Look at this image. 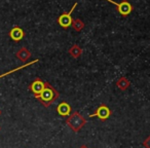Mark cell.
Instances as JSON below:
<instances>
[{"instance_id":"1","label":"cell","mask_w":150,"mask_h":148,"mask_svg":"<svg viewBox=\"0 0 150 148\" xmlns=\"http://www.w3.org/2000/svg\"><path fill=\"white\" fill-rule=\"evenodd\" d=\"M59 96H60V94H59L58 91L52 86H50L48 82L45 81V86H44L43 91H42L38 96L34 97V98L39 101L44 107L47 108V107H50L54 101H57Z\"/></svg>"},{"instance_id":"2","label":"cell","mask_w":150,"mask_h":148,"mask_svg":"<svg viewBox=\"0 0 150 148\" xmlns=\"http://www.w3.org/2000/svg\"><path fill=\"white\" fill-rule=\"evenodd\" d=\"M86 119L80 114L78 111H74L66 118V125L72 130L74 133H78L86 125Z\"/></svg>"},{"instance_id":"3","label":"cell","mask_w":150,"mask_h":148,"mask_svg":"<svg viewBox=\"0 0 150 148\" xmlns=\"http://www.w3.org/2000/svg\"><path fill=\"white\" fill-rule=\"evenodd\" d=\"M109 3H112L113 5L116 6V9L118 13L122 17H127L133 11V6L127 0H121L120 2H115L113 0H106Z\"/></svg>"},{"instance_id":"4","label":"cell","mask_w":150,"mask_h":148,"mask_svg":"<svg viewBox=\"0 0 150 148\" xmlns=\"http://www.w3.org/2000/svg\"><path fill=\"white\" fill-rule=\"evenodd\" d=\"M111 115H112L111 109L109 108L106 104L103 103V104L99 105V107L96 109V111H95L94 113H92V114L90 115V117H97V118H99L100 120L105 121V120H107Z\"/></svg>"},{"instance_id":"5","label":"cell","mask_w":150,"mask_h":148,"mask_svg":"<svg viewBox=\"0 0 150 148\" xmlns=\"http://www.w3.org/2000/svg\"><path fill=\"white\" fill-rule=\"evenodd\" d=\"M78 5L77 2H75L74 5H73L72 7H71V9L68 11V13H62V15L60 16V17L58 18V20H57V22H58V24L61 26L62 28H64V29H67V28H69L71 26V24H72V13L73 11H74V8Z\"/></svg>"},{"instance_id":"6","label":"cell","mask_w":150,"mask_h":148,"mask_svg":"<svg viewBox=\"0 0 150 148\" xmlns=\"http://www.w3.org/2000/svg\"><path fill=\"white\" fill-rule=\"evenodd\" d=\"M44 86H45V81H43L40 77H36L35 79L29 84L28 90L33 93L34 97H36L43 91Z\"/></svg>"},{"instance_id":"7","label":"cell","mask_w":150,"mask_h":148,"mask_svg":"<svg viewBox=\"0 0 150 148\" xmlns=\"http://www.w3.org/2000/svg\"><path fill=\"white\" fill-rule=\"evenodd\" d=\"M71 111H72V107L70 104H68L67 102L63 101L57 107V112L60 116L62 117H68L71 114Z\"/></svg>"},{"instance_id":"8","label":"cell","mask_w":150,"mask_h":148,"mask_svg":"<svg viewBox=\"0 0 150 148\" xmlns=\"http://www.w3.org/2000/svg\"><path fill=\"white\" fill-rule=\"evenodd\" d=\"M8 35H9V37L13 40V41L19 42V41H21L24 37H25V32H24V30L22 29L21 27H19V26H15V27L9 31Z\"/></svg>"},{"instance_id":"9","label":"cell","mask_w":150,"mask_h":148,"mask_svg":"<svg viewBox=\"0 0 150 148\" xmlns=\"http://www.w3.org/2000/svg\"><path fill=\"white\" fill-rule=\"evenodd\" d=\"M31 56H32L31 52H30V50H28L27 47H25V46L21 47L17 52H16V57H17V58L19 59L21 62H23V63L27 62V61L29 60L30 58H31Z\"/></svg>"},{"instance_id":"10","label":"cell","mask_w":150,"mask_h":148,"mask_svg":"<svg viewBox=\"0 0 150 148\" xmlns=\"http://www.w3.org/2000/svg\"><path fill=\"white\" fill-rule=\"evenodd\" d=\"M116 86L120 91H127V89L131 86V81H129L127 77H125V76H121V77H119L118 79H117Z\"/></svg>"},{"instance_id":"11","label":"cell","mask_w":150,"mask_h":148,"mask_svg":"<svg viewBox=\"0 0 150 148\" xmlns=\"http://www.w3.org/2000/svg\"><path fill=\"white\" fill-rule=\"evenodd\" d=\"M68 52L73 59H78L82 55V48L80 47L78 44H73V45L69 48Z\"/></svg>"},{"instance_id":"12","label":"cell","mask_w":150,"mask_h":148,"mask_svg":"<svg viewBox=\"0 0 150 148\" xmlns=\"http://www.w3.org/2000/svg\"><path fill=\"white\" fill-rule=\"evenodd\" d=\"M71 26H72L73 29H74L75 31L80 32L82 29H83L86 25H84V23L82 22V20H80V19H73Z\"/></svg>"},{"instance_id":"13","label":"cell","mask_w":150,"mask_h":148,"mask_svg":"<svg viewBox=\"0 0 150 148\" xmlns=\"http://www.w3.org/2000/svg\"><path fill=\"white\" fill-rule=\"evenodd\" d=\"M37 62H38V60H34V61H32V62L28 63V64H24L23 66H20V67H18V68H16V69H13V70L8 71V72H6V73H3V74H1V75H0V78L4 77V76L8 75V74H11V73L16 72V71H18V70H21V69H23V68H26V67H28V66H31V65L35 64V63H37Z\"/></svg>"},{"instance_id":"14","label":"cell","mask_w":150,"mask_h":148,"mask_svg":"<svg viewBox=\"0 0 150 148\" xmlns=\"http://www.w3.org/2000/svg\"><path fill=\"white\" fill-rule=\"evenodd\" d=\"M143 146L145 148H150V135L143 141Z\"/></svg>"},{"instance_id":"15","label":"cell","mask_w":150,"mask_h":148,"mask_svg":"<svg viewBox=\"0 0 150 148\" xmlns=\"http://www.w3.org/2000/svg\"><path fill=\"white\" fill-rule=\"evenodd\" d=\"M79 148H88V146H86V145H84V144H83V145H81Z\"/></svg>"},{"instance_id":"16","label":"cell","mask_w":150,"mask_h":148,"mask_svg":"<svg viewBox=\"0 0 150 148\" xmlns=\"http://www.w3.org/2000/svg\"><path fill=\"white\" fill-rule=\"evenodd\" d=\"M0 114H1V111H0Z\"/></svg>"},{"instance_id":"17","label":"cell","mask_w":150,"mask_h":148,"mask_svg":"<svg viewBox=\"0 0 150 148\" xmlns=\"http://www.w3.org/2000/svg\"><path fill=\"white\" fill-rule=\"evenodd\" d=\"M0 130H1V127H0Z\"/></svg>"}]
</instances>
